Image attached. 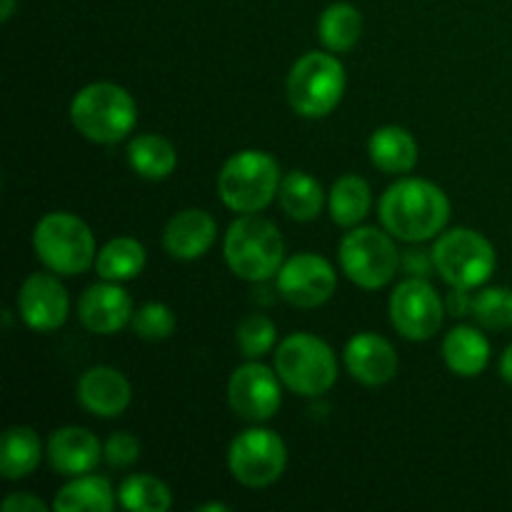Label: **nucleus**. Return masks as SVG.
<instances>
[{
	"mask_svg": "<svg viewBox=\"0 0 512 512\" xmlns=\"http://www.w3.org/2000/svg\"><path fill=\"white\" fill-rule=\"evenodd\" d=\"M380 225L403 243L438 238L450 220V200L440 185L425 178H400L383 193Z\"/></svg>",
	"mask_w": 512,
	"mask_h": 512,
	"instance_id": "obj_1",
	"label": "nucleus"
},
{
	"mask_svg": "<svg viewBox=\"0 0 512 512\" xmlns=\"http://www.w3.org/2000/svg\"><path fill=\"white\" fill-rule=\"evenodd\" d=\"M223 255L230 273L248 283L275 278L285 263V243L278 225L258 213H245L230 223L223 240Z\"/></svg>",
	"mask_w": 512,
	"mask_h": 512,
	"instance_id": "obj_2",
	"label": "nucleus"
},
{
	"mask_svg": "<svg viewBox=\"0 0 512 512\" xmlns=\"http://www.w3.org/2000/svg\"><path fill=\"white\" fill-rule=\"evenodd\" d=\"M70 123L90 143L115 145L133 133L138 105L125 88L98 80L75 93L70 103Z\"/></svg>",
	"mask_w": 512,
	"mask_h": 512,
	"instance_id": "obj_3",
	"label": "nucleus"
},
{
	"mask_svg": "<svg viewBox=\"0 0 512 512\" xmlns=\"http://www.w3.org/2000/svg\"><path fill=\"white\" fill-rule=\"evenodd\" d=\"M33 250L35 258L45 268L53 270L55 275H68V278L95 268V258H98L93 230L85 220L65 210L43 215L35 223Z\"/></svg>",
	"mask_w": 512,
	"mask_h": 512,
	"instance_id": "obj_4",
	"label": "nucleus"
},
{
	"mask_svg": "<svg viewBox=\"0 0 512 512\" xmlns=\"http://www.w3.org/2000/svg\"><path fill=\"white\" fill-rule=\"evenodd\" d=\"M280 165L265 150H240L218 173V198L233 213H260L278 198Z\"/></svg>",
	"mask_w": 512,
	"mask_h": 512,
	"instance_id": "obj_5",
	"label": "nucleus"
},
{
	"mask_svg": "<svg viewBox=\"0 0 512 512\" xmlns=\"http://www.w3.org/2000/svg\"><path fill=\"white\" fill-rule=\"evenodd\" d=\"M275 373L290 393L320 398L338 380V355L313 333H293L275 348Z\"/></svg>",
	"mask_w": 512,
	"mask_h": 512,
	"instance_id": "obj_6",
	"label": "nucleus"
},
{
	"mask_svg": "<svg viewBox=\"0 0 512 512\" xmlns=\"http://www.w3.org/2000/svg\"><path fill=\"white\" fill-rule=\"evenodd\" d=\"M345 68L333 53L310 50L298 58L285 80L288 103L300 118L318 120L333 113L345 95Z\"/></svg>",
	"mask_w": 512,
	"mask_h": 512,
	"instance_id": "obj_7",
	"label": "nucleus"
},
{
	"mask_svg": "<svg viewBox=\"0 0 512 512\" xmlns=\"http://www.w3.org/2000/svg\"><path fill=\"white\" fill-rule=\"evenodd\" d=\"M430 253L435 260V273L450 288H483L493 278L498 265L493 243L473 228L443 230Z\"/></svg>",
	"mask_w": 512,
	"mask_h": 512,
	"instance_id": "obj_8",
	"label": "nucleus"
},
{
	"mask_svg": "<svg viewBox=\"0 0 512 512\" xmlns=\"http://www.w3.org/2000/svg\"><path fill=\"white\" fill-rule=\"evenodd\" d=\"M403 253L395 245L388 230L380 228H350L338 245L340 270L350 283L363 290H380L395 278Z\"/></svg>",
	"mask_w": 512,
	"mask_h": 512,
	"instance_id": "obj_9",
	"label": "nucleus"
},
{
	"mask_svg": "<svg viewBox=\"0 0 512 512\" xmlns=\"http://www.w3.org/2000/svg\"><path fill=\"white\" fill-rule=\"evenodd\" d=\"M288 465V448L275 430L248 428L235 435L228 448V470L245 488L278 483Z\"/></svg>",
	"mask_w": 512,
	"mask_h": 512,
	"instance_id": "obj_10",
	"label": "nucleus"
},
{
	"mask_svg": "<svg viewBox=\"0 0 512 512\" xmlns=\"http://www.w3.org/2000/svg\"><path fill=\"white\" fill-rule=\"evenodd\" d=\"M390 323L413 343H425L440 333L445 323V300L428 278H405L395 285L390 295Z\"/></svg>",
	"mask_w": 512,
	"mask_h": 512,
	"instance_id": "obj_11",
	"label": "nucleus"
},
{
	"mask_svg": "<svg viewBox=\"0 0 512 512\" xmlns=\"http://www.w3.org/2000/svg\"><path fill=\"white\" fill-rule=\"evenodd\" d=\"M228 403L238 418L248 423H265L283 403V380L260 360L238 365L228 380Z\"/></svg>",
	"mask_w": 512,
	"mask_h": 512,
	"instance_id": "obj_12",
	"label": "nucleus"
},
{
	"mask_svg": "<svg viewBox=\"0 0 512 512\" xmlns=\"http://www.w3.org/2000/svg\"><path fill=\"white\" fill-rule=\"evenodd\" d=\"M275 285L285 303L313 310L333 298L338 288V273L323 255L298 253L285 260L275 275Z\"/></svg>",
	"mask_w": 512,
	"mask_h": 512,
	"instance_id": "obj_13",
	"label": "nucleus"
},
{
	"mask_svg": "<svg viewBox=\"0 0 512 512\" xmlns=\"http://www.w3.org/2000/svg\"><path fill=\"white\" fill-rule=\"evenodd\" d=\"M68 290L58 275L33 273L23 280L18 290V315L35 333H53L68 320Z\"/></svg>",
	"mask_w": 512,
	"mask_h": 512,
	"instance_id": "obj_14",
	"label": "nucleus"
},
{
	"mask_svg": "<svg viewBox=\"0 0 512 512\" xmlns=\"http://www.w3.org/2000/svg\"><path fill=\"white\" fill-rule=\"evenodd\" d=\"M343 363L350 378L365 388H380L398 375V353L378 333H358L345 343Z\"/></svg>",
	"mask_w": 512,
	"mask_h": 512,
	"instance_id": "obj_15",
	"label": "nucleus"
},
{
	"mask_svg": "<svg viewBox=\"0 0 512 512\" xmlns=\"http://www.w3.org/2000/svg\"><path fill=\"white\" fill-rule=\"evenodd\" d=\"M133 300L120 283H95L80 295L78 318L88 333L115 335L133 320Z\"/></svg>",
	"mask_w": 512,
	"mask_h": 512,
	"instance_id": "obj_16",
	"label": "nucleus"
},
{
	"mask_svg": "<svg viewBox=\"0 0 512 512\" xmlns=\"http://www.w3.org/2000/svg\"><path fill=\"white\" fill-rule=\"evenodd\" d=\"M45 455L55 473L65 475V478H78V475L93 473L98 468L100 458H103V445L88 428L65 425V428L53 430Z\"/></svg>",
	"mask_w": 512,
	"mask_h": 512,
	"instance_id": "obj_17",
	"label": "nucleus"
},
{
	"mask_svg": "<svg viewBox=\"0 0 512 512\" xmlns=\"http://www.w3.org/2000/svg\"><path fill=\"white\" fill-rule=\"evenodd\" d=\"M133 390L128 378L110 365H93L78 380V403L95 418H118L128 410Z\"/></svg>",
	"mask_w": 512,
	"mask_h": 512,
	"instance_id": "obj_18",
	"label": "nucleus"
},
{
	"mask_svg": "<svg viewBox=\"0 0 512 512\" xmlns=\"http://www.w3.org/2000/svg\"><path fill=\"white\" fill-rule=\"evenodd\" d=\"M218 238V223L200 208L175 213L163 230V248L173 260H198L213 248Z\"/></svg>",
	"mask_w": 512,
	"mask_h": 512,
	"instance_id": "obj_19",
	"label": "nucleus"
},
{
	"mask_svg": "<svg viewBox=\"0 0 512 512\" xmlns=\"http://www.w3.org/2000/svg\"><path fill=\"white\" fill-rule=\"evenodd\" d=\"M443 360L458 378H478L490 363V343L473 325H455L443 338Z\"/></svg>",
	"mask_w": 512,
	"mask_h": 512,
	"instance_id": "obj_20",
	"label": "nucleus"
},
{
	"mask_svg": "<svg viewBox=\"0 0 512 512\" xmlns=\"http://www.w3.org/2000/svg\"><path fill=\"white\" fill-rule=\"evenodd\" d=\"M370 160L388 175H405L418 165V143L400 125H383L368 140Z\"/></svg>",
	"mask_w": 512,
	"mask_h": 512,
	"instance_id": "obj_21",
	"label": "nucleus"
},
{
	"mask_svg": "<svg viewBox=\"0 0 512 512\" xmlns=\"http://www.w3.org/2000/svg\"><path fill=\"white\" fill-rule=\"evenodd\" d=\"M118 505V490L100 475H78L58 490L53 500L55 512H113Z\"/></svg>",
	"mask_w": 512,
	"mask_h": 512,
	"instance_id": "obj_22",
	"label": "nucleus"
},
{
	"mask_svg": "<svg viewBox=\"0 0 512 512\" xmlns=\"http://www.w3.org/2000/svg\"><path fill=\"white\" fill-rule=\"evenodd\" d=\"M325 190L318 178L305 170H290L283 175L278 188V203L283 213L295 223H310L323 213Z\"/></svg>",
	"mask_w": 512,
	"mask_h": 512,
	"instance_id": "obj_23",
	"label": "nucleus"
},
{
	"mask_svg": "<svg viewBox=\"0 0 512 512\" xmlns=\"http://www.w3.org/2000/svg\"><path fill=\"white\" fill-rule=\"evenodd\" d=\"M43 440L28 425H13L3 433L0 443V475L5 480H23L40 465Z\"/></svg>",
	"mask_w": 512,
	"mask_h": 512,
	"instance_id": "obj_24",
	"label": "nucleus"
},
{
	"mask_svg": "<svg viewBox=\"0 0 512 512\" xmlns=\"http://www.w3.org/2000/svg\"><path fill=\"white\" fill-rule=\"evenodd\" d=\"M145 245L140 240L130 238V235H120V238L108 240L103 248L98 250L95 258V273L100 280H110V283H128V280L138 278L145 268Z\"/></svg>",
	"mask_w": 512,
	"mask_h": 512,
	"instance_id": "obj_25",
	"label": "nucleus"
},
{
	"mask_svg": "<svg viewBox=\"0 0 512 512\" xmlns=\"http://www.w3.org/2000/svg\"><path fill=\"white\" fill-rule=\"evenodd\" d=\"M128 165L145 180H165L178 165V153L168 138L158 133H140L128 145Z\"/></svg>",
	"mask_w": 512,
	"mask_h": 512,
	"instance_id": "obj_26",
	"label": "nucleus"
},
{
	"mask_svg": "<svg viewBox=\"0 0 512 512\" xmlns=\"http://www.w3.org/2000/svg\"><path fill=\"white\" fill-rule=\"evenodd\" d=\"M373 205V193L365 178L360 175H343L333 183L328 193V210L330 218L340 228H355L365 220Z\"/></svg>",
	"mask_w": 512,
	"mask_h": 512,
	"instance_id": "obj_27",
	"label": "nucleus"
},
{
	"mask_svg": "<svg viewBox=\"0 0 512 512\" xmlns=\"http://www.w3.org/2000/svg\"><path fill=\"white\" fill-rule=\"evenodd\" d=\"M363 35V15L350 3H333L318 20V38L330 53H348Z\"/></svg>",
	"mask_w": 512,
	"mask_h": 512,
	"instance_id": "obj_28",
	"label": "nucleus"
},
{
	"mask_svg": "<svg viewBox=\"0 0 512 512\" xmlns=\"http://www.w3.org/2000/svg\"><path fill=\"white\" fill-rule=\"evenodd\" d=\"M118 503L130 512H168L173 505V493L155 475L135 473L120 483Z\"/></svg>",
	"mask_w": 512,
	"mask_h": 512,
	"instance_id": "obj_29",
	"label": "nucleus"
},
{
	"mask_svg": "<svg viewBox=\"0 0 512 512\" xmlns=\"http://www.w3.org/2000/svg\"><path fill=\"white\" fill-rule=\"evenodd\" d=\"M235 343L248 360H260L278 348V328L265 313H250L235 328Z\"/></svg>",
	"mask_w": 512,
	"mask_h": 512,
	"instance_id": "obj_30",
	"label": "nucleus"
},
{
	"mask_svg": "<svg viewBox=\"0 0 512 512\" xmlns=\"http://www.w3.org/2000/svg\"><path fill=\"white\" fill-rule=\"evenodd\" d=\"M470 315L485 330L512 328V290L510 288H483L473 295Z\"/></svg>",
	"mask_w": 512,
	"mask_h": 512,
	"instance_id": "obj_31",
	"label": "nucleus"
},
{
	"mask_svg": "<svg viewBox=\"0 0 512 512\" xmlns=\"http://www.w3.org/2000/svg\"><path fill=\"white\" fill-rule=\"evenodd\" d=\"M175 313L165 303H145L140 305L133 313L130 320V328L138 338L150 340V343H158V340H168L175 333Z\"/></svg>",
	"mask_w": 512,
	"mask_h": 512,
	"instance_id": "obj_32",
	"label": "nucleus"
},
{
	"mask_svg": "<svg viewBox=\"0 0 512 512\" xmlns=\"http://www.w3.org/2000/svg\"><path fill=\"white\" fill-rule=\"evenodd\" d=\"M140 458V440L130 433H113L103 445V460L110 468H130Z\"/></svg>",
	"mask_w": 512,
	"mask_h": 512,
	"instance_id": "obj_33",
	"label": "nucleus"
},
{
	"mask_svg": "<svg viewBox=\"0 0 512 512\" xmlns=\"http://www.w3.org/2000/svg\"><path fill=\"white\" fill-rule=\"evenodd\" d=\"M400 268H405V273L410 278H428L435 270L433 253H425V250H403V258H400Z\"/></svg>",
	"mask_w": 512,
	"mask_h": 512,
	"instance_id": "obj_34",
	"label": "nucleus"
},
{
	"mask_svg": "<svg viewBox=\"0 0 512 512\" xmlns=\"http://www.w3.org/2000/svg\"><path fill=\"white\" fill-rule=\"evenodd\" d=\"M5 512H48V505L33 493H13L3 500Z\"/></svg>",
	"mask_w": 512,
	"mask_h": 512,
	"instance_id": "obj_35",
	"label": "nucleus"
},
{
	"mask_svg": "<svg viewBox=\"0 0 512 512\" xmlns=\"http://www.w3.org/2000/svg\"><path fill=\"white\" fill-rule=\"evenodd\" d=\"M470 308H473V295H470V290L453 288L448 298H445V310H448L450 315H455V318L468 315Z\"/></svg>",
	"mask_w": 512,
	"mask_h": 512,
	"instance_id": "obj_36",
	"label": "nucleus"
},
{
	"mask_svg": "<svg viewBox=\"0 0 512 512\" xmlns=\"http://www.w3.org/2000/svg\"><path fill=\"white\" fill-rule=\"evenodd\" d=\"M500 378L508 385H512V343L505 348L503 358H500Z\"/></svg>",
	"mask_w": 512,
	"mask_h": 512,
	"instance_id": "obj_37",
	"label": "nucleus"
},
{
	"mask_svg": "<svg viewBox=\"0 0 512 512\" xmlns=\"http://www.w3.org/2000/svg\"><path fill=\"white\" fill-rule=\"evenodd\" d=\"M15 13V0H0V20L8 23Z\"/></svg>",
	"mask_w": 512,
	"mask_h": 512,
	"instance_id": "obj_38",
	"label": "nucleus"
},
{
	"mask_svg": "<svg viewBox=\"0 0 512 512\" xmlns=\"http://www.w3.org/2000/svg\"><path fill=\"white\" fill-rule=\"evenodd\" d=\"M230 505L225 503H203L198 505V512H228Z\"/></svg>",
	"mask_w": 512,
	"mask_h": 512,
	"instance_id": "obj_39",
	"label": "nucleus"
}]
</instances>
